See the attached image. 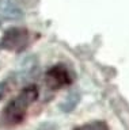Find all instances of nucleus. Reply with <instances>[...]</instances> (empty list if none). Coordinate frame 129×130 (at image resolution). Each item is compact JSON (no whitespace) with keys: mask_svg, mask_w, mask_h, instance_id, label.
<instances>
[{"mask_svg":"<svg viewBox=\"0 0 129 130\" xmlns=\"http://www.w3.org/2000/svg\"><path fill=\"white\" fill-rule=\"evenodd\" d=\"M38 98V88L37 85H27L12 98L3 110L0 115V126L4 129H11L21 125L26 118L29 107L37 100Z\"/></svg>","mask_w":129,"mask_h":130,"instance_id":"nucleus-1","label":"nucleus"},{"mask_svg":"<svg viewBox=\"0 0 129 130\" xmlns=\"http://www.w3.org/2000/svg\"><path fill=\"white\" fill-rule=\"evenodd\" d=\"M33 42V35L27 28L23 27H11L3 34L0 41V49L8 52L21 53L27 49Z\"/></svg>","mask_w":129,"mask_h":130,"instance_id":"nucleus-2","label":"nucleus"},{"mask_svg":"<svg viewBox=\"0 0 129 130\" xmlns=\"http://www.w3.org/2000/svg\"><path fill=\"white\" fill-rule=\"evenodd\" d=\"M74 80L75 73L64 62H57L52 65L45 73V84L52 91H59L64 87H68L74 83Z\"/></svg>","mask_w":129,"mask_h":130,"instance_id":"nucleus-3","label":"nucleus"},{"mask_svg":"<svg viewBox=\"0 0 129 130\" xmlns=\"http://www.w3.org/2000/svg\"><path fill=\"white\" fill-rule=\"evenodd\" d=\"M22 16L15 0H0V20L18 19Z\"/></svg>","mask_w":129,"mask_h":130,"instance_id":"nucleus-4","label":"nucleus"},{"mask_svg":"<svg viewBox=\"0 0 129 130\" xmlns=\"http://www.w3.org/2000/svg\"><path fill=\"white\" fill-rule=\"evenodd\" d=\"M74 130H110V127L105 121H92L80 126H76Z\"/></svg>","mask_w":129,"mask_h":130,"instance_id":"nucleus-5","label":"nucleus"},{"mask_svg":"<svg viewBox=\"0 0 129 130\" xmlns=\"http://www.w3.org/2000/svg\"><path fill=\"white\" fill-rule=\"evenodd\" d=\"M78 100H79V96L76 95V93H72V95L69 96V99H68V103L65 102V104L61 106V107H63L64 110H68V111H69V110H72V108H74L75 106H76Z\"/></svg>","mask_w":129,"mask_h":130,"instance_id":"nucleus-6","label":"nucleus"},{"mask_svg":"<svg viewBox=\"0 0 129 130\" xmlns=\"http://www.w3.org/2000/svg\"><path fill=\"white\" fill-rule=\"evenodd\" d=\"M6 89H7V84L4 81H0V100H2L3 96L6 95Z\"/></svg>","mask_w":129,"mask_h":130,"instance_id":"nucleus-7","label":"nucleus"}]
</instances>
